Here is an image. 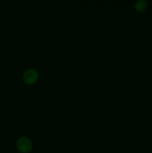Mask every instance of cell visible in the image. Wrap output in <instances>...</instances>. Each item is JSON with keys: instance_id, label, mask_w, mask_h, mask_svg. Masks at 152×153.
<instances>
[{"instance_id": "1", "label": "cell", "mask_w": 152, "mask_h": 153, "mask_svg": "<svg viewBox=\"0 0 152 153\" xmlns=\"http://www.w3.org/2000/svg\"><path fill=\"white\" fill-rule=\"evenodd\" d=\"M16 147L20 152L28 153L32 149L33 143L28 137H21L16 141Z\"/></svg>"}, {"instance_id": "2", "label": "cell", "mask_w": 152, "mask_h": 153, "mask_svg": "<svg viewBox=\"0 0 152 153\" xmlns=\"http://www.w3.org/2000/svg\"><path fill=\"white\" fill-rule=\"evenodd\" d=\"M38 72L35 69H28L24 73L22 79L26 85H31L35 83L38 79Z\"/></svg>"}, {"instance_id": "3", "label": "cell", "mask_w": 152, "mask_h": 153, "mask_svg": "<svg viewBox=\"0 0 152 153\" xmlns=\"http://www.w3.org/2000/svg\"><path fill=\"white\" fill-rule=\"evenodd\" d=\"M147 1L145 0H138L134 3V8L139 13H142L147 9Z\"/></svg>"}]
</instances>
